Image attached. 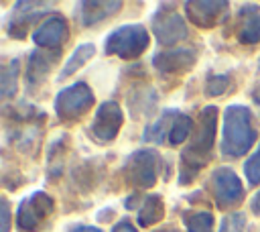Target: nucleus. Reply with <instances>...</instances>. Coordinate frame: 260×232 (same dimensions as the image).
<instances>
[{
    "mask_svg": "<svg viewBox=\"0 0 260 232\" xmlns=\"http://www.w3.org/2000/svg\"><path fill=\"white\" fill-rule=\"evenodd\" d=\"M215 126H217V108L205 106L195 126V134L181 155V175H179L181 183H189L197 175V171L203 165H207V161L211 159Z\"/></svg>",
    "mask_w": 260,
    "mask_h": 232,
    "instance_id": "obj_1",
    "label": "nucleus"
},
{
    "mask_svg": "<svg viewBox=\"0 0 260 232\" xmlns=\"http://www.w3.org/2000/svg\"><path fill=\"white\" fill-rule=\"evenodd\" d=\"M258 132L252 122V112L246 106H228L223 114L221 153L225 157H242L254 144Z\"/></svg>",
    "mask_w": 260,
    "mask_h": 232,
    "instance_id": "obj_2",
    "label": "nucleus"
},
{
    "mask_svg": "<svg viewBox=\"0 0 260 232\" xmlns=\"http://www.w3.org/2000/svg\"><path fill=\"white\" fill-rule=\"evenodd\" d=\"M148 47V31L142 24H124L106 39V53L120 59H136Z\"/></svg>",
    "mask_w": 260,
    "mask_h": 232,
    "instance_id": "obj_3",
    "label": "nucleus"
},
{
    "mask_svg": "<svg viewBox=\"0 0 260 232\" xmlns=\"http://www.w3.org/2000/svg\"><path fill=\"white\" fill-rule=\"evenodd\" d=\"M91 106H93V94L81 81L61 90L55 100V112H57L59 120H65V122L81 118Z\"/></svg>",
    "mask_w": 260,
    "mask_h": 232,
    "instance_id": "obj_4",
    "label": "nucleus"
},
{
    "mask_svg": "<svg viewBox=\"0 0 260 232\" xmlns=\"http://www.w3.org/2000/svg\"><path fill=\"white\" fill-rule=\"evenodd\" d=\"M156 169H158V153L152 149H140L132 153L124 165L128 183L138 189H146L156 183Z\"/></svg>",
    "mask_w": 260,
    "mask_h": 232,
    "instance_id": "obj_5",
    "label": "nucleus"
},
{
    "mask_svg": "<svg viewBox=\"0 0 260 232\" xmlns=\"http://www.w3.org/2000/svg\"><path fill=\"white\" fill-rule=\"evenodd\" d=\"M53 197L47 195L45 191H35L32 195L24 197L18 206L16 212V226L22 232H35L39 230L45 220L51 216L53 212Z\"/></svg>",
    "mask_w": 260,
    "mask_h": 232,
    "instance_id": "obj_6",
    "label": "nucleus"
},
{
    "mask_svg": "<svg viewBox=\"0 0 260 232\" xmlns=\"http://www.w3.org/2000/svg\"><path fill=\"white\" fill-rule=\"evenodd\" d=\"M209 187H211L217 208H230L244 199V187H242L238 175L228 167H219L211 173Z\"/></svg>",
    "mask_w": 260,
    "mask_h": 232,
    "instance_id": "obj_7",
    "label": "nucleus"
},
{
    "mask_svg": "<svg viewBox=\"0 0 260 232\" xmlns=\"http://www.w3.org/2000/svg\"><path fill=\"white\" fill-rule=\"evenodd\" d=\"M122 122H124V116H122L120 106L116 102H104V104H100V108L95 112L91 130L100 142H110L120 132Z\"/></svg>",
    "mask_w": 260,
    "mask_h": 232,
    "instance_id": "obj_8",
    "label": "nucleus"
},
{
    "mask_svg": "<svg viewBox=\"0 0 260 232\" xmlns=\"http://www.w3.org/2000/svg\"><path fill=\"white\" fill-rule=\"evenodd\" d=\"M152 31H154V37L158 39V43H162V45H173L187 37L185 20L175 10H158L152 16Z\"/></svg>",
    "mask_w": 260,
    "mask_h": 232,
    "instance_id": "obj_9",
    "label": "nucleus"
},
{
    "mask_svg": "<svg viewBox=\"0 0 260 232\" xmlns=\"http://www.w3.org/2000/svg\"><path fill=\"white\" fill-rule=\"evenodd\" d=\"M195 63V51L189 47H175V49H165L154 55L152 65L167 75H177L187 71Z\"/></svg>",
    "mask_w": 260,
    "mask_h": 232,
    "instance_id": "obj_10",
    "label": "nucleus"
},
{
    "mask_svg": "<svg viewBox=\"0 0 260 232\" xmlns=\"http://www.w3.org/2000/svg\"><path fill=\"white\" fill-rule=\"evenodd\" d=\"M67 39V22L63 16L53 14L49 16L35 33H32V41L39 47H47V49H57L63 41Z\"/></svg>",
    "mask_w": 260,
    "mask_h": 232,
    "instance_id": "obj_11",
    "label": "nucleus"
},
{
    "mask_svg": "<svg viewBox=\"0 0 260 232\" xmlns=\"http://www.w3.org/2000/svg\"><path fill=\"white\" fill-rule=\"evenodd\" d=\"M185 8L191 22H195L201 28H209L225 12L228 2H185Z\"/></svg>",
    "mask_w": 260,
    "mask_h": 232,
    "instance_id": "obj_12",
    "label": "nucleus"
},
{
    "mask_svg": "<svg viewBox=\"0 0 260 232\" xmlns=\"http://www.w3.org/2000/svg\"><path fill=\"white\" fill-rule=\"evenodd\" d=\"M57 57H59V49H55V51H43V49L32 51L30 57H28L26 85H28V88H30V85H32V88L39 85V83L45 79V75L51 71V67L55 65Z\"/></svg>",
    "mask_w": 260,
    "mask_h": 232,
    "instance_id": "obj_13",
    "label": "nucleus"
},
{
    "mask_svg": "<svg viewBox=\"0 0 260 232\" xmlns=\"http://www.w3.org/2000/svg\"><path fill=\"white\" fill-rule=\"evenodd\" d=\"M122 8V2H81L79 4V18L83 26H91L112 14H116Z\"/></svg>",
    "mask_w": 260,
    "mask_h": 232,
    "instance_id": "obj_14",
    "label": "nucleus"
},
{
    "mask_svg": "<svg viewBox=\"0 0 260 232\" xmlns=\"http://www.w3.org/2000/svg\"><path fill=\"white\" fill-rule=\"evenodd\" d=\"M238 39L246 45H254L260 41V8L258 6L242 8V24L238 31Z\"/></svg>",
    "mask_w": 260,
    "mask_h": 232,
    "instance_id": "obj_15",
    "label": "nucleus"
},
{
    "mask_svg": "<svg viewBox=\"0 0 260 232\" xmlns=\"http://www.w3.org/2000/svg\"><path fill=\"white\" fill-rule=\"evenodd\" d=\"M165 216V204H162V197L152 193L148 195L144 201H142V208L138 212V224L140 226H150V224H156L160 222Z\"/></svg>",
    "mask_w": 260,
    "mask_h": 232,
    "instance_id": "obj_16",
    "label": "nucleus"
},
{
    "mask_svg": "<svg viewBox=\"0 0 260 232\" xmlns=\"http://www.w3.org/2000/svg\"><path fill=\"white\" fill-rule=\"evenodd\" d=\"M93 53H95V47L91 45V43H81L73 53H71V57L65 61V65H63V69H61V79L63 77H69V75H73L81 65H85L87 63V59H91L93 57Z\"/></svg>",
    "mask_w": 260,
    "mask_h": 232,
    "instance_id": "obj_17",
    "label": "nucleus"
},
{
    "mask_svg": "<svg viewBox=\"0 0 260 232\" xmlns=\"http://www.w3.org/2000/svg\"><path fill=\"white\" fill-rule=\"evenodd\" d=\"M177 118V112H165L154 124H148L144 128V140H150V142H162L165 134L171 132L173 128V122Z\"/></svg>",
    "mask_w": 260,
    "mask_h": 232,
    "instance_id": "obj_18",
    "label": "nucleus"
},
{
    "mask_svg": "<svg viewBox=\"0 0 260 232\" xmlns=\"http://www.w3.org/2000/svg\"><path fill=\"white\" fill-rule=\"evenodd\" d=\"M183 222L187 226V232H211L213 230L211 212H185Z\"/></svg>",
    "mask_w": 260,
    "mask_h": 232,
    "instance_id": "obj_19",
    "label": "nucleus"
},
{
    "mask_svg": "<svg viewBox=\"0 0 260 232\" xmlns=\"http://www.w3.org/2000/svg\"><path fill=\"white\" fill-rule=\"evenodd\" d=\"M191 130H193V120L187 114H177V118L173 122V128L169 132V142L173 147L181 144L183 140H187V136L191 134Z\"/></svg>",
    "mask_w": 260,
    "mask_h": 232,
    "instance_id": "obj_20",
    "label": "nucleus"
},
{
    "mask_svg": "<svg viewBox=\"0 0 260 232\" xmlns=\"http://www.w3.org/2000/svg\"><path fill=\"white\" fill-rule=\"evenodd\" d=\"M16 75H18V59H12L2 69V96L10 98L16 94Z\"/></svg>",
    "mask_w": 260,
    "mask_h": 232,
    "instance_id": "obj_21",
    "label": "nucleus"
},
{
    "mask_svg": "<svg viewBox=\"0 0 260 232\" xmlns=\"http://www.w3.org/2000/svg\"><path fill=\"white\" fill-rule=\"evenodd\" d=\"M246 230V216L242 212H234L223 218L219 232H244Z\"/></svg>",
    "mask_w": 260,
    "mask_h": 232,
    "instance_id": "obj_22",
    "label": "nucleus"
},
{
    "mask_svg": "<svg viewBox=\"0 0 260 232\" xmlns=\"http://www.w3.org/2000/svg\"><path fill=\"white\" fill-rule=\"evenodd\" d=\"M244 173H246V177H248V181H250L252 185H256V183L260 181V147H258L256 153L246 161Z\"/></svg>",
    "mask_w": 260,
    "mask_h": 232,
    "instance_id": "obj_23",
    "label": "nucleus"
},
{
    "mask_svg": "<svg viewBox=\"0 0 260 232\" xmlns=\"http://www.w3.org/2000/svg\"><path fill=\"white\" fill-rule=\"evenodd\" d=\"M230 85V77L228 75H211L207 79V85H205V94L207 96H221Z\"/></svg>",
    "mask_w": 260,
    "mask_h": 232,
    "instance_id": "obj_24",
    "label": "nucleus"
},
{
    "mask_svg": "<svg viewBox=\"0 0 260 232\" xmlns=\"http://www.w3.org/2000/svg\"><path fill=\"white\" fill-rule=\"evenodd\" d=\"M0 210H2V228H0V232H8V228H10V208H8L6 199H2Z\"/></svg>",
    "mask_w": 260,
    "mask_h": 232,
    "instance_id": "obj_25",
    "label": "nucleus"
},
{
    "mask_svg": "<svg viewBox=\"0 0 260 232\" xmlns=\"http://www.w3.org/2000/svg\"><path fill=\"white\" fill-rule=\"evenodd\" d=\"M112 232H136V228L128 222V220H122V222H118L116 226H114V230Z\"/></svg>",
    "mask_w": 260,
    "mask_h": 232,
    "instance_id": "obj_26",
    "label": "nucleus"
},
{
    "mask_svg": "<svg viewBox=\"0 0 260 232\" xmlns=\"http://www.w3.org/2000/svg\"><path fill=\"white\" fill-rule=\"evenodd\" d=\"M250 208H252V212L256 214V216H260V191L252 197V201H250Z\"/></svg>",
    "mask_w": 260,
    "mask_h": 232,
    "instance_id": "obj_27",
    "label": "nucleus"
},
{
    "mask_svg": "<svg viewBox=\"0 0 260 232\" xmlns=\"http://www.w3.org/2000/svg\"><path fill=\"white\" fill-rule=\"evenodd\" d=\"M69 232H102V230L93 228V226H73Z\"/></svg>",
    "mask_w": 260,
    "mask_h": 232,
    "instance_id": "obj_28",
    "label": "nucleus"
},
{
    "mask_svg": "<svg viewBox=\"0 0 260 232\" xmlns=\"http://www.w3.org/2000/svg\"><path fill=\"white\" fill-rule=\"evenodd\" d=\"M252 98H254V102L260 106V81L254 85V92H252Z\"/></svg>",
    "mask_w": 260,
    "mask_h": 232,
    "instance_id": "obj_29",
    "label": "nucleus"
},
{
    "mask_svg": "<svg viewBox=\"0 0 260 232\" xmlns=\"http://www.w3.org/2000/svg\"><path fill=\"white\" fill-rule=\"evenodd\" d=\"M154 232H179V230H175V228L167 226V228H158V230H154Z\"/></svg>",
    "mask_w": 260,
    "mask_h": 232,
    "instance_id": "obj_30",
    "label": "nucleus"
},
{
    "mask_svg": "<svg viewBox=\"0 0 260 232\" xmlns=\"http://www.w3.org/2000/svg\"><path fill=\"white\" fill-rule=\"evenodd\" d=\"M258 67H260V61H258Z\"/></svg>",
    "mask_w": 260,
    "mask_h": 232,
    "instance_id": "obj_31",
    "label": "nucleus"
}]
</instances>
